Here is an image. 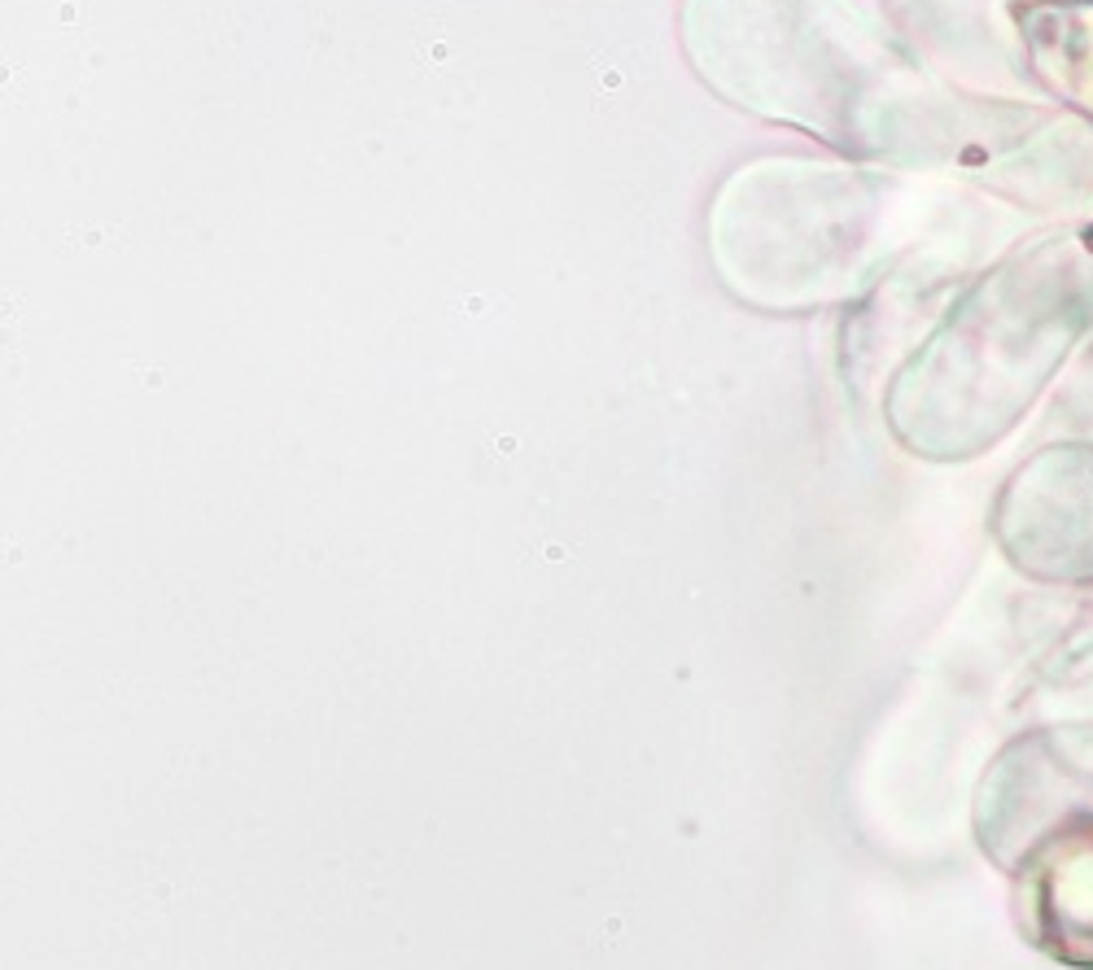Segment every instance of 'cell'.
Instances as JSON below:
<instances>
[{
	"label": "cell",
	"instance_id": "2",
	"mask_svg": "<svg viewBox=\"0 0 1093 970\" xmlns=\"http://www.w3.org/2000/svg\"><path fill=\"white\" fill-rule=\"evenodd\" d=\"M871 180L813 166H743L714 206L709 241L722 276L752 302H801L858 267L871 236Z\"/></svg>",
	"mask_w": 1093,
	"mask_h": 970
},
{
	"label": "cell",
	"instance_id": "3",
	"mask_svg": "<svg viewBox=\"0 0 1093 970\" xmlns=\"http://www.w3.org/2000/svg\"><path fill=\"white\" fill-rule=\"evenodd\" d=\"M1011 18L1032 74L1093 119V0H1020Z\"/></svg>",
	"mask_w": 1093,
	"mask_h": 970
},
{
	"label": "cell",
	"instance_id": "1",
	"mask_svg": "<svg viewBox=\"0 0 1093 970\" xmlns=\"http://www.w3.org/2000/svg\"><path fill=\"white\" fill-rule=\"evenodd\" d=\"M682 44L730 105L844 153H897L914 58L853 0H687Z\"/></svg>",
	"mask_w": 1093,
	"mask_h": 970
}]
</instances>
